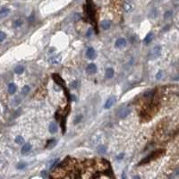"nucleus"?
<instances>
[{
  "label": "nucleus",
  "mask_w": 179,
  "mask_h": 179,
  "mask_svg": "<svg viewBox=\"0 0 179 179\" xmlns=\"http://www.w3.org/2000/svg\"><path fill=\"white\" fill-rule=\"evenodd\" d=\"M130 112H131L130 108H127V107H124V108H121L120 109H119L117 115L120 118H124L130 114Z\"/></svg>",
  "instance_id": "f257e3e1"
},
{
  "label": "nucleus",
  "mask_w": 179,
  "mask_h": 179,
  "mask_svg": "<svg viewBox=\"0 0 179 179\" xmlns=\"http://www.w3.org/2000/svg\"><path fill=\"white\" fill-rule=\"evenodd\" d=\"M161 54V47L160 46H155L153 47V49L151 50V53H150V57L151 58H157L159 57Z\"/></svg>",
  "instance_id": "f03ea898"
},
{
  "label": "nucleus",
  "mask_w": 179,
  "mask_h": 179,
  "mask_svg": "<svg viewBox=\"0 0 179 179\" xmlns=\"http://www.w3.org/2000/svg\"><path fill=\"white\" fill-rule=\"evenodd\" d=\"M86 57L89 59H94L96 57V52L93 47H89L86 50Z\"/></svg>",
  "instance_id": "7ed1b4c3"
},
{
  "label": "nucleus",
  "mask_w": 179,
  "mask_h": 179,
  "mask_svg": "<svg viewBox=\"0 0 179 179\" xmlns=\"http://www.w3.org/2000/svg\"><path fill=\"white\" fill-rule=\"evenodd\" d=\"M52 77H53L54 81H55L56 83H57L58 85H60V86H62V87H64V86L65 85V82H64V80L61 78V77L59 76L58 74H57V73H54V74L52 75Z\"/></svg>",
  "instance_id": "20e7f679"
},
{
  "label": "nucleus",
  "mask_w": 179,
  "mask_h": 179,
  "mask_svg": "<svg viewBox=\"0 0 179 179\" xmlns=\"http://www.w3.org/2000/svg\"><path fill=\"white\" fill-rule=\"evenodd\" d=\"M86 72L88 73H91V74L95 73L97 72L96 65H95V64H89V65H87V67H86Z\"/></svg>",
  "instance_id": "39448f33"
},
{
  "label": "nucleus",
  "mask_w": 179,
  "mask_h": 179,
  "mask_svg": "<svg viewBox=\"0 0 179 179\" xmlns=\"http://www.w3.org/2000/svg\"><path fill=\"white\" fill-rule=\"evenodd\" d=\"M115 102H116V97H114V96L110 97V98L107 100V102L105 103L104 108H107V109H108V108H110L111 107L113 106V104H114Z\"/></svg>",
  "instance_id": "423d86ee"
},
{
  "label": "nucleus",
  "mask_w": 179,
  "mask_h": 179,
  "mask_svg": "<svg viewBox=\"0 0 179 179\" xmlns=\"http://www.w3.org/2000/svg\"><path fill=\"white\" fill-rule=\"evenodd\" d=\"M31 150H32V145L30 143H26L22 146V150H21V153H22V155H26V154L29 153Z\"/></svg>",
  "instance_id": "0eeeda50"
},
{
  "label": "nucleus",
  "mask_w": 179,
  "mask_h": 179,
  "mask_svg": "<svg viewBox=\"0 0 179 179\" xmlns=\"http://www.w3.org/2000/svg\"><path fill=\"white\" fill-rule=\"evenodd\" d=\"M125 45H126V40L124 39V38H120V39H118L116 41V44H115V46H116V47H118V48L124 47Z\"/></svg>",
  "instance_id": "6e6552de"
},
{
  "label": "nucleus",
  "mask_w": 179,
  "mask_h": 179,
  "mask_svg": "<svg viewBox=\"0 0 179 179\" xmlns=\"http://www.w3.org/2000/svg\"><path fill=\"white\" fill-rule=\"evenodd\" d=\"M61 61V56H56V57H52L48 59V62L52 65H57Z\"/></svg>",
  "instance_id": "1a4fd4ad"
},
{
  "label": "nucleus",
  "mask_w": 179,
  "mask_h": 179,
  "mask_svg": "<svg viewBox=\"0 0 179 179\" xmlns=\"http://www.w3.org/2000/svg\"><path fill=\"white\" fill-rule=\"evenodd\" d=\"M10 13V9L9 8H6V7H4L2 9L0 10V18H3V17H6Z\"/></svg>",
  "instance_id": "9d476101"
},
{
  "label": "nucleus",
  "mask_w": 179,
  "mask_h": 179,
  "mask_svg": "<svg viewBox=\"0 0 179 179\" xmlns=\"http://www.w3.org/2000/svg\"><path fill=\"white\" fill-rule=\"evenodd\" d=\"M49 132L51 134H56L57 132V125L55 122H51L49 124Z\"/></svg>",
  "instance_id": "9b49d317"
},
{
  "label": "nucleus",
  "mask_w": 179,
  "mask_h": 179,
  "mask_svg": "<svg viewBox=\"0 0 179 179\" xmlns=\"http://www.w3.org/2000/svg\"><path fill=\"white\" fill-rule=\"evenodd\" d=\"M152 39H153V33L150 32V33L148 34V35L145 37V39H144V40H143L144 44H145V45H149V44L151 42Z\"/></svg>",
  "instance_id": "f8f14e48"
},
{
  "label": "nucleus",
  "mask_w": 179,
  "mask_h": 179,
  "mask_svg": "<svg viewBox=\"0 0 179 179\" xmlns=\"http://www.w3.org/2000/svg\"><path fill=\"white\" fill-rule=\"evenodd\" d=\"M100 26H101V28H102L103 30H108L109 28H110V26H111V22H109V21H103L102 22L100 23Z\"/></svg>",
  "instance_id": "ddd939ff"
},
{
  "label": "nucleus",
  "mask_w": 179,
  "mask_h": 179,
  "mask_svg": "<svg viewBox=\"0 0 179 179\" xmlns=\"http://www.w3.org/2000/svg\"><path fill=\"white\" fill-rule=\"evenodd\" d=\"M114 75V70L112 68H108L106 70V73H105V77L108 79H110Z\"/></svg>",
  "instance_id": "4468645a"
},
{
  "label": "nucleus",
  "mask_w": 179,
  "mask_h": 179,
  "mask_svg": "<svg viewBox=\"0 0 179 179\" xmlns=\"http://www.w3.org/2000/svg\"><path fill=\"white\" fill-rule=\"evenodd\" d=\"M124 9L125 12H131L133 10V5L130 2H125L124 4Z\"/></svg>",
  "instance_id": "2eb2a0df"
},
{
  "label": "nucleus",
  "mask_w": 179,
  "mask_h": 179,
  "mask_svg": "<svg viewBox=\"0 0 179 179\" xmlns=\"http://www.w3.org/2000/svg\"><path fill=\"white\" fill-rule=\"evenodd\" d=\"M8 91H9V93H11V94H14V93H15V91H16V85L14 84V83H10V84L8 85Z\"/></svg>",
  "instance_id": "dca6fc26"
},
{
  "label": "nucleus",
  "mask_w": 179,
  "mask_h": 179,
  "mask_svg": "<svg viewBox=\"0 0 179 179\" xmlns=\"http://www.w3.org/2000/svg\"><path fill=\"white\" fill-rule=\"evenodd\" d=\"M23 71H24V67L22 66V65H17V66L14 68V72H15L16 73H18V74L23 73Z\"/></svg>",
  "instance_id": "f3484780"
},
{
  "label": "nucleus",
  "mask_w": 179,
  "mask_h": 179,
  "mask_svg": "<svg viewBox=\"0 0 179 179\" xmlns=\"http://www.w3.org/2000/svg\"><path fill=\"white\" fill-rule=\"evenodd\" d=\"M97 150H98V152L99 154H105L106 153L107 148H106V146H104V145H100V146H98Z\"/></svg>",
  "instance_id": "a211bd4d"
},
{
  "label": "nucleus",
  "mask_w": 179,
  "mask_h": 179,
  "mask_svg": "<svg viewBox=\"0 0 179 179\" xmlns=\"http://www.w3.org/2000/svg\"><path fill=\"white\" fill-rule=\"evenodd\" d=\"M15 142H16L17 144H23V143H24V139H23V137H22V136H21V135L17 136V137L15 138Z\"/></svg>",
  "instance_id": "6ab92c4d"
},
{
  "label": "nucleus",
  "mask_w": 179,
  "mask_h": 179,
  "mask_svg": "<svg viewBox=\"0 0 179 179\" xmlns=\"http://www.w3.org/2000/svg\"><path fill=\"white\" fill-rule=\"evenodd\" d=\"M57 161H58V159H55V160H51L50 163H49V168H50V169H53L54 167H56V165L57 164Z\"/></svg>",
  "instance_id": "aec40b11"
},
{
  "label": "nucleus",
  "mask_w": 179,
  "mask_h": 179,
  "mask_svg": "<svg viewBox=\"0 0 179 179\" xmlns=\"http://www.w3.org/2000/svg\"><path fill=\"white\" fill-rule=\"evenodd\" d=\"M56 140H50V141H48V142H47V148H50V149H51V148H53L54 146L56 145Z\"/></svg>",
  "instance_id": "412c9836"
},
{
  "label": "nucleus",
  "mask_w": 179,
  "mask_h": 179,
  "mask_svg": "<svg viewBox=\"0 0 179 179\" xmlns=\"http://www.w3.org/2000/svg\"><path fill=\"white\" fill-rule=\"evenodd\" d=\"M29 91H30V87L28 86V85H25V86L22 87V93L23 95H26L27 93H29Z\"/></svg>",
  "instance_id": "4be33fe9"
},
{
  "label": "nucleus",
  "mask_w": 179,
  "mask_h": 179,
  "mask_svg": "<svg viewBox=\"0 0 179 179\" xmlns=\"http://www.w3.org/2000/svg\"><path fill=\"white\" fill-rule=\"evenodd\" d=\"M172 14H173L172 11H167V12H166L165 14H164V18H165V19H168V18L171 17Z\"/></svg>",
  "instance_id": "5701e85b"
},
{
  "label": "nucleus",
  "mask_w": 179,
  "mask_h": 179,
  "mask_svg": "<svg viewBox=\"0 0 179 179\" xmlns=\"http://www.w3.org/2000/svg\"><path fill=\"white\" fill-rule=\"evenodd\" d=\"M22 24V20H16L15 22L14 23V27H20V26Z\"/></svg>",
  "instance_id": "b1692460"
},
{
  "label": "nucleus",
  "mask_w": 179,
  "mask_h": 179,
  "mask_svg": "<svg viewBox=\"0 0 179 179\" xmlns=\"http://www.w3.org/2000/svg\"><path fill=\"white\" fill-rule=\"evenodd\" d=\"M6 39V33H4L3 32H0V42H2Z\"/></svg>",
  "instance_id": "393cba45"
},
{
  "label": "nucleus",
  "mask_w": 179,
  "mask_h": 179,
  "mask_svg": "<svg viewBox=\"0 0 179 179\" xmlns=\"http://www.w3.org/2000/svg\"><path fill=\"white\" fill-rule=\"evenodd\" d=\"M73 19L74 20V21H78V20L81 19V14H77V13H76V14H73Z\"/></svg>",
  "instance_id": "a878e982"
},
{
  "label": "nucleus",
  "mask_w": 179,
  "mask_h": 179,
  "mask_svg": "<svg viewBox=\"0 0 179 179\" xmlns=\"http://www.w3.org/2000/svg\"><path fill=\"white\" fill-rule=\"evenodd\" d=\"M25 164L24 163H22V164H18V166H17V168L18 169H22V168H24L25 167Z\"/></svg>",
  "instance_id": "bb28decb"
},
{
  "label": "nucleus",
  "mask_w": 179,
  "mask_h": 179,
  "mask_svg": "<svg viewBox=\"0 0 179 179\" xmlns=\"http://www.w3.org/2000/svg\"><path fill=\"white\" fill-rule=\"evenodd\" d=\"M124 153H121V154H119V155L116 157V160H123V158H124Z\"/></svg>",
  "instance_id": "cd10ccee"
},
{
  "label": "nucleus",
  "mask_w": 179,
  "mask_h": 179,
  "mask_svg": "<svg viewBox=\"0 0 179 179\" xmlns=\"http://www.w3.org/2000/svg\"><path fill=\"white\" fill-rule=\"evenodd\" d=\"M76 85H77V82H73V83H71L70 86H71V88L75 89V88H76Z\"/></svg>",
  "instance_id": "c85d7f7f"
},
{
  "label": "nucleus",
  "mask_w": 179,
  "mask_h": 179,
  "mask_svg": "<svg viewBox=\"0 0 179 179\" xmlns=\"http://www.w3.org/2000/svg\"><path fill=\"white\" fill-rule=\"evenodd\" d=\"M162 74H163V73H162V71H160L159 73H157V75H156V77H157V79H160L162 76Z\"/></svg>",
  "instance_id": "c756f323"
},
{
  "label": "nucleus",
  "mask_w": 179,
  "mask_h": 179,
  "mask_svg": "<svg viewBox=\"0 0 179 179\" xmlns=\"http://www.w3.org/2000/svg\"><path fill=\"white\" fill-rule=\"evenodd\" d=\"M41 175H42V176H44V177H47V174H46V171H42Z\"/></svg>",
  "instance_id": "7c9ffc66"
}]
</instances>
